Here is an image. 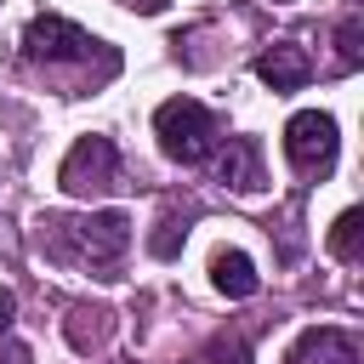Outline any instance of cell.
Listing matches in <instances>:
<instances>
[{
  "instance_id": "1",
  "label": "cell",
  "mask_w": 364,
  "mask_h": 364,
  "mask_svg": "<svg viewBox=\"0 0 364 364\" xmlns=\"http://www.w3.org/2000/svg\"><path fill=\"white\" fill-rule=\"evenodd\" d=\"M154 136H159V154H165V159L199 165V159L222 142V125H216V114H210L205 102L171 97V102H159V114H154Z\"/></svg>"
},
{
  "instance_id": "2",
  "label": "cell",
  "mask_w": 364,
  "mask_h": 364,
  "mask_svg": "<svg viewBox=\"0 0 364 364\" xmlns=\"http://www.w3.org/2000/svg\"><path fill=\"white\" fill-rule=\"evenodd\" d=\"M46 228H51V250L85 256L91 267L119 262L125 245H131V216H125V210H97V216H80V222H46Z\"/></svg>"
},
{
  "instance_id": "3",
  "label": "cell",
  "mask_w": 364,
  "mask_h": 364,
  "mask_svg": "<svg viewBox=\"0 0 364 364\" xmlns=\"http://www.w3.org/2000/svg\"><path fill=\"white\" fill-rule=\"evenodd\" d=\"M336 148H341L336 119L318 114V108H307V114H296L284 125V159L296 165V176H330L336 171Z\"/></svg>"
},
{
  "instance_id": "4",
  "label": "cell",
  "mask_w": 364,
  "mask_h": 364,
  "mask_svg": "<svg viewBox=\"0 0 364 364\" xmlns=\"http://www.w3.org/2000/svg\"><path fill=\"white\" fill-rule=\"evenodd\" d=\"M63 193H108L119 182V148L108 136H80L68 148V159L57 165Z\"/></svg>"
},
{
  "instance_id": "5",
  "label": "cell",
  "mask_w": 364,
  "mask_h": 364,
  "mask_svg": "<svg viewBox=\"0 0 364 364\" xmlns=\"http://www.w3.org/2000/svg\"><path fill=\"white\" fill-rule=\"evenodd\" d=\"M97 51V40L85 34V28H74L68 17H34L28 28H23V57L28 63H85Z\"/></svg>"
},
{
  "instance_id": "6",
  "label": "cell",
  "mask_w": 364,
  "mask_h": 364,
  "mask_svg": "<svg viewBox=\"0 0 364 364\" xmlns=\"http://www.w3.org/2000/svg\"><path fill=\"white\" fill-rule=\"evenodd\" d=\"M284 364H364V347L353 330H336V324H313L296 336V347L284 353Z\"/></svg>"
},
{
  "instance_id": "7",
  "label": "cell",
  "mask_w": 364,
  "mask_h": 364,
  "mask_svg": "<svg viewBox=\"0 0 364 364\" xmlns=\"http://www.w3.org/2000/svg\"><path fill=\"white\" fill-rule=\"evenodd\" d=\"M307 74H313V63H307V51L296 40H279V46H267L256 57V80L273 85V91H296V85H307Z\"/></svg>"
},
{
  "instance_id": "8",
  "label": "cell",
  "mask_w": 364,
  "mask_h": 364,
  "mask_svg": "<svg viewBox=\"0 0 364 364\" xmlns=\"http://www.w3.org/2000/svg\"><path fill=\"white\" fill-rule=\"evenodd\" d=\"M216 176L233 188V193H256L267 176H262V148L250 142V136H233L228 142V154L216 159Z\"/></svg>"
},
{
  "instance_id": "9",
  "label": "cell",
  "mask_w": 364,
  "mask_h": 364,
  "mask_svg": "<svg viewBox=\"0 0 364 364\" xmlns=\"http://www.w3.org/2000/svg\"><path fill=\"white\" fill-rule=\"evenodd\" d=\"M210 284L222 290V296H233V301H245V296H256V267H250V256L245 250H216L210 256Z\"/></svg>"
},
{
  "instance_id": "10",
  "label": "cell",
  "mask_w": 364,
  "mask_h": 364,
  "mask_svg": "<svg viewBox=\"0 0 364 364\" xmlns=\"http://www.w3.org/2000/svg\"><path fill=\"white\" fill-rule=\"evenodd\" d=\"M330 256H336V262H358V256H364V216H358V210H341V216L330 222Z\"/></svg>"
},
{
  "instance_id": "11",
  "label": "cell",
  "mask_w": 364,
  "mask_h": 364,
  "mask_svg": "<svg viewBox=\"0 0 364 364\" xmlns=\"http://www.w3.org/2000/svg\"><path fill=\"white\" fill-rule=\"evenodd\" d=\"M102 318H108V313H91V307H74V313H68V341H74L80 353H91V347L102 341V330H108Z\"/></svg>"
},
{
  "instance_id": "12",
  "label": "cell",
  "mask_w": 364,
  "mask_h": 364,
  "mask_svg": "<svg viewBox=\"0 0 364 364\" xmlns=\"http://www.w3.org/2000/svg\"><path fill=\"white\" fill-rule=\"evenodd\" d=\"M336 46H341V68H358V63H364V23H358V11H347V17H341Z\"/></svg>"
},
{
  "instance_id": "13",
  "label": "cell",
  "mask_w": 364,
  "mask_h": 364,
  "mask_svg": "<svg viewBox=\"0 0 364 364\" xmlns=\"http://www.w3.org/2000/svg\"><path fill=\"white\" fill-rule=\"evenodd\" d=\"M199 364H250V347H245V336H210Z\"/></svg>"
},
{
  "instance_id": "14",
  "label": "cell",
  "mask_w": 364,
  "mask_h": 364,
  "mask_svg": "<svg viewBox=\"0 0 364 364\" xmlns=\"http://www.w3.org/2000/svg\"><path fill=\"white\" fill-rule=\"evenodd\" d=\"M182 233H188V228H182V222H176V216H165V222H159V233H154V239H148V250H154V256H159V262H171V256H176V250H182Z\"/></svg>"
},
{
  "instance_id": "15",
  "label": "cell",
  "mask_w": 364,
  "mask_h": 364,
  "mask_svg": "<svg viewBox=\"0 0 364 364\" xmlns=\"http://www.w3.org/2000/svg\"><path fill=\"white\" fill-rule=\"evenodd\" d=\"M0 364H34V358H28L23 341H6V347H0Z\"/></svg>"
},
{
  "instance_id": "16",
  "label": "cell",
  "mask_w": 364,
  "mask_h": 364,
  "mask_svg": "<svg viewBox=\"0 0 364 364\" xmlns=\"http://www.w3.org/2000/svg\"><path fill=\"white\" fill-rule=\"evenodd\" d=\"M11 313H17V296H11V290H0V330L11 324Z\"/></svg>"
},
{
  "instance_id": "17",
  "label": "cell",
  "mask_w": 364,
  "mask_h": 364,
  "mask_svg": "<svg viewBox=\"0 0 364 364\" xmlns=\"http://www.w3.org/2000/svg\"><path fill=\"white\" fill-rule=\"evenodd\" d=\"M347 6H358V0H347Z\"/></svg>"
},
{
  "instance_id": "18",
  "label": "cell",
  "mask_w": 364,
  "mask_h": 364,
  "mask_svg": "<svg viewBox=\"0 0 364 364\" xmlns=\"http://www.w3.org/2000/svg\"><path fill=\"white\" fill-rule=\"evenodd\" d=\"M279 6H284V0H279Z\"/></svg>"
}]
</instances>
